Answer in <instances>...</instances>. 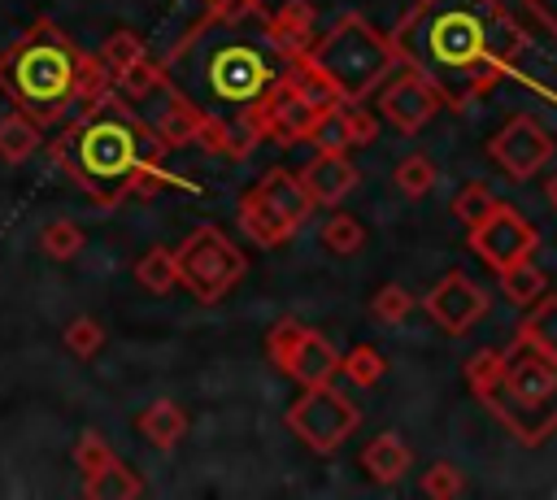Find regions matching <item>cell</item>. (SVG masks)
Wrapping results in <instances>:
<instances>
[{
	"label": "cell",
	"mask_w": 557,
	"mask_h": 500,
	"mask_svg": "<svg viewBox=\"0 0 557 500\" xmlns=\"http://www.w3.org/2000/svg\"><path fill=\"white\" fill-rule=\"evenodd\" d=\"M65 343H70V352H78V357H91V352L104 343V330H100L91 317H78V322L65 330Z\"/></svg>",
	"instance_id": "obj_34"
},
{
	"label": "cell",
	"mask_w": 557,
	"mask_h": 500,
	"mask_svg": "<svg viewBox=\"0 0 557 500\" xmlns=\"http://www.w3.org/2000/svg\"><path fill=\"white\" fill-rule=\"evenodd\" d=\"M492 296L466 274V270H448L426 296H422V309L431 313V322L444 330V335H466L483 313H487Z\"/></svg>",
	"instance_id": "obj_14"
},
{
	"label": "cell",
	"mask_w": 557,
	"mask_h": 500,
	"mask_svg": "<svg viewBox=\"0 0 557 500\" xmlns=\"http://www.w3.org/2000/svg\"><path fill=\"white\" fill-rule=\"evenodd\" d=\"M292 61L270 30L265 0H209V17L165 61V83L200 113L205 148L244 157L261 143V109Z\"/></svg>",
	"instance_id": "obj_1"
},
{
	"label": "cell",
	"mask_w": 557,
	"mask_h": 500,
	"mask_svg": "<svg viewBox=\"0 0 557 500\" xmlns=\"http://www.w3.org/2000/svg\"><path fill=\"white\" fill-rule=\"evenodd\" d=\"M161 157L165 143L148 130V122L122 104L87 117L70 139V170L100 204H113L122 196H152L161 183Z\"/></svg>",
	"instance_id": "obj_4"
},
{
	"label": "cell",
	"mask_w": 557,
	"mask_h": 500,
	"mask_svg": "<svg viewBox=\"0 0 557 500\" xmlns=\"http://www.w3.org/2000/svg\"><path fill=\"white\" fill-rule=\"evenodd\" d=\"M518 335H527L531 343H540L544 352H557V296H540L531 309H522V326Z\"/></svg>",
	"instance_id": "obj_22"
},
{
	"label": "cell",
	"mask_w": 557,
	"mask_h": 500,
	"mask_svg": "<svg viewBox=\"0 0 557 500\" xmlns=\"http://www.w3.org/2000/svg\"><path fill=\"white\" fill-rule=\"evenodd\" d=\"M496 287H500V296H505L513 309H531V304L548 291V274H544L531 257H522V261L496 270Z\"/></svg>",
	"instance_id": "obj_18"
},
{
	"label": "cell",
	"mask_w": 557,
	"mask_h": 500,
	"mask_svg": "<svg viewBox=\"0 0 557 500\" xmlns=\"http://www.w3.org/2000/svg\"><path fill=\"white\" fill-rule=\"evenodd\" d=\"M435 183H440V170H435L431 152H405V157L396 161V170H392V187H396L405 200L431 196Z\"/></svg>",
	"instance_id": "obj_20"
},
{
	"label": "cell",
	"mask_w": 557,
	"mask_h": 500,
	"mask_svg": "<svg viewBox=\"0 0 557 500\" xmlns=\"http://www.w3.org/2000/svg\"><path fill=\"white\" fill-rule=\"evenodd\" d=\"M135 278H139V287H148V291H170L174 283H178V270H174V252L170 248H152V252H144V261L135 265Z\"/></svg>",
	"instance_id": "obj_27"
},
{
	"label": "cell",
	"mask_w": 557,
	"mask_h": 500,
	"mask_svg": "<svg viewBox=\"0 0 557 500\" xmlns=\"http://www.w3.org/2000/svg\"><path fill=\"white\" fill-rule=\"evenodd\" d=\"M527 17H535L548 35H557V0H522Z\"/></svg>",
	"instance_id": "obj_36"
},
{
	"label": "cell",
	"mask_w": 557,
	"mask_h": 500,
	"mask_svg": "<svg viewBox=\"0 0 557 500\" xmlns=\"http://www.w3.org/2000/svg\"><path fill=\"white\" fill-rule=\"evenodd\" d=\"M39 243H44V252H48L52 261H70V257L83 248V230H78L74 222H52Z\"/></svg>",
	"instance_id": "obj_31"
},
{
	"label": "cell",
	"mask_w": 557,
	"mask_h": 500,
	"mask_svg": "<svg viewBox=\"0 0 557 500\" xmlns=\"http://www.w3.org/2000/svg\"><path fill=\"white\" fill-rule=\"evenodd\" d=\"M74 457H78V465H83V474H96L100 465H109V461H113V452H109V443H104V439H100L96 430H87V435L78 439V452H74Z\"/></svg>",
	"instance_id": "obj_35"
},
{
	"label": "cell",
	"mask_w": 557,
	"mask_h": 500,
	"mask_svg": "<svg viewBox=\"0 0 557 500\" xmlns=\"http://www.w3.org/2000/svg\"><path fill=\"white\" fill-rule=\"evenodd\" d=\"M35 148H39V126L22 113H9L0 122V157L4 161H26Z\"/></svg>",
	"instance_id": "obj_24"
},
{
	"label": "cell",
	"mask_w": 557,
	"mask_h": 500,
	"mask_svg": "<svg viewBox=\"0 0 557 500\" xmlns=\"http://www.w3.org/2000/svg\"><path fill=\"white\" fill-rule=\"evenodd\" d=\"M444 109L440 91L409 65H396L383 83H379V117L387 126H396L400 135H418L435 122V113Z\"/></svg>",
	"instance_id": "obj_12"
},
{
	"label": "cell",
	"mask_w": 557,
	"mask_h": 500,
	"mask_svg": "<svg viewBox=\"0 0 557 500\" xmlns=\"http://www.w3.org/2000/svg\"><path fill=\"white\" fill-rule=\"evenodd\" d=\"M265 357L300 387L335 383V374H339V348L322 330H313L296 317H278L265 330Z\"/></svg>",
	"instance_id": "obj_10"
},
{
	"label": "cell",
	"mask_w": 557,
	"mask_h": 500,
	"mask_svg": "<svg viewBox=\"0 0 557 500\" xmlns=\"http://www.w3.org/2000/svg\"><path fill=\"white\" fill-rule=\"evenodd\" d=\"M305 61H309V65L335 87V96L348 100V104L374 96L379 83L400 65L392 39H387L379 26H370L361 13H344L331 30H322V35L309 43Z\"/></svg>",
	"instance_id": "obj_6"
},
{
	"label": "cell",
	"mask_w": 557,
	"mask_h": 500,
	"mask_svg": "<svg viewBox=\"0 0 557 500\" xmlns=\"http://www.w3.org/2000/svg\"><path fill=\"white\" fill-rule=\"evenodd\" d=\"M470 230V252L479 257V261H487L492 270H505V265H513V261H522V257H531L535 248H540V230H535V222L522 213V209H513V204H505V200H496L474 226H466Z\"/></svg>",
	"instance_id": "obj_11"
},
{
	"label": "cell",
	"mask_w": 557,
	"mask_h": 500,
	"mask_svg": "<svg viewBox=\"0 0 557 500\" xmlns=\"http://www.w3.org/2000/svg\"><path fill=\"white\" fill-rule=\"evenodd\" d=\"M413 304H418V296H413L409 287H400V283H383V287L370 296V313H374L379 322H392V326H400V322L413 313Z\"/></svg>",
	"instance_id": "obj_28"
},
{
	"label": "cell",
	"mask_w": 557,
	"mask_h": 500,
	"mask_svg": "<svg viewBox=\"0 0 557 500\" xmlns=\"http://www.w3.org/2000/svg\"><path fill=\"white\" fill-rule=\"evenodd\" d=\"M361 426V409L357 400H348L344 387L335 383H318V387H305L292 409H287V430L318 457H331L348 443V435Z\"/></svg>",
	"instance_id": "obj_9"
},
{
	"label": "cell",
	"mask_w": 557,
	"mask_h": 500,
	"mask_svg": "<svg viewBox=\"0 0 557 500\" xmlns=\"http://www.w3.org/2000/svg\"><path fill=\"white\" fill-rule=\"evenodd\" d=\"M344 122H348V143H352V148H366V143H374V135H379V122H374V113H370V109H361V100L344 104Z\"/></svg>",
	"instance_id": "obj_32"
},
{
	"label": "cell",
	"mask_w": 557,
	"mask_h": 500,
	"mask_svg": "<svg viewBox=\"0 0 557 500\" xmlns=\"http://www.w3.org/2000/svg\"><path fill=\"white\" fill-rule=\"evenodd\" d=\"M466 383L522 448L557 435V352L513 335L505 348H479L466 361Z\"/></svg>",
	"instance_id": "obj_3"
},
{
	"label": "cell",
	"mask_w": 557,
	"mask_h": 500,
	"mask_svg": "<svg viewBox=\"0 0 557 500\" xmlns=\"http://www.w3.org/2000/svg\"><path fill=\"white\" fill-rule=\"evenodd\" d=\"M344 104H348V100H339V104L313 113V122H309V130H305V143H313V152H348V148H352V143H348Z\"/></svg>",
	"instance_id": "obj_21"
},
{
	"label": "cell",
	"mask_w": 557,
	"mask_h": 500,
	"mask_svg": "<svg viewBox=\"0 0 557 500\" xmlns=\"http://www.w3.org/2000/svg\"><path fill=\"white\" fill-rule=\"evenodd\" d=\"M139 435H144L152 448L170 452V448L187 435V413H183L174 400H152V404L139 413Z\"/></svg>",
	"instance_id": "obj_19"
},
{
	"label": "cell",
	"mask_w": 557,
	"mask_h": 500,
	"mask_svg": "<svg viewBox=\"0 0 557 500\" xmlns=\"http://www.w3.org/2000/svg\"><path fill=\"white\" fill-rule=\"evenodd\" d=\"M144 57V43L131 35V30H122V35H113L109 43H104V61L113 65V70H126V65H135Z\"/></svg>",
	"instance_id": "obj_33"
},
{
	"label": "cell",
	"mask_w": 557,
	"mask_h": 500,
	"mask_svg": "<svg viewBox=\"0 0 557 500\" xmlns=\"http://www.w3.org/2000/svg\"><path fill=\"white\" fill-rule=\"evenodd\" d=\"M339 374H348L352 387H379L387 374V361L374 343H357L348 348V357H339Z\"/></svg>",
	"instance_id": "obj_23"
},
{
	"label": "cell",
	"mask_w": 557,
	"mask_h": 500,
	"mask_svg": "<svg viewBox=\"0 0 557 500\" xmlns=\"http://www.w3.org/2000/svg\"><path fill=\"white\" fill-rule=\"evenodd\" d=\"M139 491H144V483L122 461H109L96 474H87V496H139Z\"/></svg>",
	"instance_id": "obj_26"
},
{
	"label": "cell",
	"mask_w": 557,
	"mask_h": 500,
	"mask_svg": "<svg viewBox=\"0 0 557 500\" xmlns=\"http://www.w3.org/2000/svg\"><path fill=\"white\" fill-rule=\"evenodd\" d=\"M296 178L305 183L309 200L322 204V209H339V204L357 191V183H361V174H357V165L348 161V152H318V157H309V161L296 170Z\"/></svg>",
	"instance_id": "obj_15"
},
{
	"label": "cell",
	"mask_w": 557,
	"mask_h": 500,
	"mask_svg": "<svg viewBox=\"0 0 557 500\" xmlns=\"http://www.w3.org/2000/svg\"><path fill=\"white\" fill-rule=\"evenodd\" d=\"M83 74H87L83 57H78L74 43H70L61 30H52L48 22H39V26L0 61V83H4V91L17 96L22 109L35 113V117L61 113V109L74 100V91L83 87Z\"/></svg>",
	"instance_id": "obj_5"
},
{
	"label": "cell",
	"mask_w": 557,
	"mask_h": 500,
	"mask_svg": "<svg viewBox=\"0 0 557 500\" xmlns=\"http://www.w3.org/2000/svg\"><path fill=\"white\" fill-rule=\"evenodd\" d=\"M544 191H548V204H553V209H557V174H553V178H548V183H544Z\"/></svg>",
	"instance_id": "obj_37"
},
{
	"label": "cell",
	"mask_w": 557,
	"mask_h": 500,
	"mask_svg": "<svg viewBox=\"0 0 557 500\" xmlns=\"http://www.w3.org/2000/svg\"><path fill=\"white\" fill-rule=\"evenodd\" d=\"M322 243H326V252H335V257H348V252H361V243H366V226L352 217V213H331L322 226Z\"/></svg>",
	"instance_id": "obj_25"
},
{
	"label": "cell",
	"mask_w": 557,
	"mask_h": 500,
	"mask_svg": "<svg viewBox=\"0 0 557 500\" xmlns=\"http://www.w3.org/2000/svg\"><path fill=\"white\" fill-rule=\"evenodd\" d=\"M313 4L309 0H283L278 9H270V30L283 43L287 57H305L313 43Z\"/></svg>",
	"instance_id": "obj_17"
},
{
	"label": "cell",
	"mask_w": 557,
	"mask_h": 500,
	"mask_svg": "<svg viewBox=\"0 0 557 500\" xmlns=\"http://www.w3.org/2000/svg\"><path fill=\"white\" fill-rule=\"evenodd\" d=\"M487 157H492L509 178L527 183V178H535V174L557 157V143H553V135H548L531 113H518V117H509V122L487 139Z\"/></svg>",
	"instance_id": "obj_13"
},
{
	"label": "cell",
	"mask_w": 557,
	"mask_h": 500,
	"mask_svg": "<svg viewBox=\"0 0 557 500\" xmlns=\"http://www.w3.org/2000/svg\"><path fill=\"white\" fill-rule=\"evenodd\" d=\"M174 270H178V283H183L200 304H218V300L248 274V261H244V252H239L218 226H196V230L174 248Z\"/></svg>",
	"instance_id": "obj_8"
},
{
	"label": "cell",
	"mask_w": 557,
	"mask_h": 500,
	"mask_svg": "<svg viewBox=\"0 0 557 500\" xmlns=\"http://www.w3.org/2000/svg\"><path fill=\"white\" fill-rule=\"evenodd\" d=\"M409 465H413V452H409V443H405L396 430H383V435H374V439L361 448V470H366L374 483H383V487L400 483V478L409 474Z\"/></svg>",
	"instance_id": "obj_16"
},
{
	"label": "cell",
	"mask_w": 557,
	"mask_h": 500,
	"mask_svg": "<svg viewBox=\"0 0 557 500\" xmlns=\"http://www.w3.org/2000/svg\"><path fill=\"white\" fill-rule=\"evenodd\" d=\"M387 39L396 61L440 91L444 109L483 100L527 52V30L505 0H418Z\"/></svg>",
	"instance_id": "obj_2"
},
{
	"label": "cell",
	"mask_w": 557,
	"mask_h": 500,
	"mask_svg": "<svg viewBox=\"0 0 557 500\" xmlns=\"http://www.w3.org/2000/svg\"><path fill=\"white\" fill-rule=\"evenodd\" d=\"M492 204H496V191H492L487 183L470 178V183H461V191L453 196V217H457L461 226H474Z\"/></svg>",
	"instance_id": "obj_29"
},
{
	"label": "cell",
	"mask_w": 557,
	"mask_h": 500,
	"mask_svg": "<svg viewBox=\"0 0 557 500\" xmlns=\"http://www.w3.org/2000/svg\"><path fill=\"white\" fill-rule=\"evenodd\" d=\"M422 496H431V500H453V496H461L466 491V474L453 465V461H431L426 470H422Z\"/></svg>",
	"instance_id": "obj_30"
},
{
	"label": "cell",
	"mask_w": 557,
	"mask_h": 500,
	"mask_svg": "<svg viewBox=\"0 0 557 500\" xmlns=\"http://www.w3.org/2000/svg\"><path fill=\"white\" fill-rule=\"evenodd\" d=\"M313 200L305 191V183L296 178V170H265L244 196H239V226L257 248H283L309 217H313Z\"/></svg>",
	"instance_id": "obj_7"
}]
</instances>
